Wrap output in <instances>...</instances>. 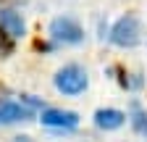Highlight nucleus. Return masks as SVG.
<instances>
[{
    "label": "nucleus",
    "mask_w": 147,
    "mask_h": 142,
    "mask_svg": "<svg viewBox=\"0 0 147 142\" xmlns=\"http://www.w3.org/2000/svg\"><path fill=\"white\" fill-rule=\"evenodd\" d=\"M50 37L63 45H79L84 40V29L68 16H58V19L50 21Z\"/></svg>",
    "instance_id": "3"
},
{
    "label": "nucleus",
    "mask_w": 147,
    "mask_h": 142,
    "mask_svg": "<svg viewBox=\"0 0 147 142\" xmlns=\"http://www.w3.org/2000/svg\"><path fill=\"white\" fill-rule=\"evenodd\" d=\"M53 84H55V90L63 92V95H79V92L87 90L89 79H87V71H84L82 66L68 63V66H63L58 74H55Z\"/></svg>",
    "instance_id": "2"
},
{
    "label": "nucleus",
    "mask_w": 147,
    "mask_h": 142,
    "mask_svg": "<svg viewBox=\"0 0 147 142\" xmlns=\"http://www.w3.org/2000/svg\"><path fill=\"white\" fill-rule=\"evenodd\" d=\"M129 121H131V126L137 134L147 137V111H142L139 103H131V116H129Z\"/></svg>",
    "instance_id": "8"
},
{
    "label": "nucleus",
    "mask_w": 147,
    "mask_h": 142,
    "mask_svg": "<svg viewBox=\"0 0 147 142\" xmlns=\"http://www.w3.org/2000/svg\"><path fill=\"white\" fill-rule=\"evenodd\" d=\"M32 118V111L21 103H0V121L3 124H16V121H26Z\"/></svg>",
    "instance_id": "7"
},
{
    "label": "nucleus",
    "mask_w": 147,
    "mask_h": 142,
    "mask_svg": "<svg viewBox=\"0 0 147 142\" xmlns=\"http://www.w3.org/2000/svg\"><path fill=\"white\" fill-rule=\"evenodd\" d=\"M40 121H42V126L47 129H76L79 126V113H74V111H63V108H45L40 113Z\"/></svg>",
    "instance_id": "4"
},
{
    "label": "nucleus",
    "mask_w": 147,
    "mask_h": 142,
    "mask_svg": "<svg viewBox=\"0 0 147 142\" xmlns=\"http://www.w3.org/2000/svg\"><path fill=\"white\" fill-rule=\"evenodd\" d=\"M0 29H3L8 37H21V34L26 32L24 26V19H21V13L13 11V8H0Z\"/></svg>",
    "instance_id": "5"
},
{
    "label": "nucleus",
    "mask_w": 147,
    "mask_h": 142,
    "mask_svg": "<svg viewBox=\"0 0 147 142\" xmlns=\"http://www.w3.org/2000/svg\"><path fill=\"white\" fill-rule=\"evenodd\" d=\"M123 121H126V113L118 108H100L95 113V126L105 129V132H113V129L123 126Z\"/></svg>",
    "instance_id": "6"
},
{
    "label": "nucleus",
    "mask_w": 147,
    "mask_h": 142,
    "mask_svg": "<svg viewBox=\"0 0 147 142\" xmlns=\"http://www.w3.org/2000/svg\"><path fill=\"white\" fill-rule=\"evenodd\" d=\"M110 42L118 47H137L142 42V21L137 19L134 13H126L110 26Z\"/></svg>",
    "instance_id": "1"
}]
</instances>
